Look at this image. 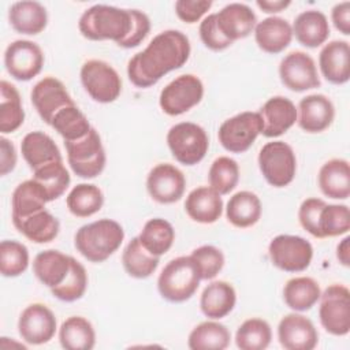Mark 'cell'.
Wrapping results in <instances>:
<instances>
[{
    "label": "cell",
    "mask_w": 350,
    "mask_h": 350,
    "mask_svg": "<svg viewBox=\"0 0 350 350\" xmlns=\"http://www.w3.org/2000/svg\"><path fill=\"white\" fill-rule=\"evenodd\" d=\"M211 0H178L175 12L178 18L186 23H196L212 7Z\"/></svg>",
    "instance_id": "52"
},
{
    "label": "cell",
    "mask_w": 350,
    "mask_h": 350,
    "mask_svg": "<svg viewBox=\"0 0 350 350\" xmlns=\"http://www.w3.org/2000/svg\"><path fill=\"white\" fill-rule=\"evenodd\" d=\"M70 265L71 256H66L59 250L49 249L40 252L34 257L33 272L44 286L53 288L66 279Z\"/></svg>",
    "instance_id": "30"
},
{
    "label": "cell",
    "mask_w": 350,
    "mask_h": 350,
    "mask_svg": "<svg viewBox=\"0 0 350 350\" xmlns=\"http://www.w3.org/2000/svg\"><path fill=\"white\" fill-rule=\"evenodd\" d=\"M235 302V288L224 280H216L204 288L200 299V308L208 319L217 320L230 314Z\"/></svg>",
    "instance_id": "29"
},
{
    "label": "cell",
    "mask_w": 350,
    "mask_h": 350,
    "mask_svg": "<svg viewBox=\"0 0 350 350\" xmlns=\"http://www.w3.org/2000/svg\"><path fill=\"white\" fill-rule=\"evenodd\" d=\"M272 339L271 325L262 319H247L237 329L235 343L241 350H264Z\"/></svg>",
    "instance_id": "42"
},
{
    "label": "cell",
    "mask_w": 350,
    "mask_h": 350,
    "mask_svg": "<svg viewBox=\"0 0 350 350\" xmlns=\"http://www.w3.org/2000/svg\"><path fill=\"white\" fill-rule=\"evenodd\" d=\"M185 187L186 178L183 172L170 163L154 165L146 178L148 193L159 204L179 201L185 193Z\"/></svg>",
    "instance_id": "16"
},
{
    "label": "cell",
    "mask_w": 350,
    "mask_h": 350,
    "mask_svg": "<svg viewBox=\"0 0 350 350\" xmlns=\"http://www.w3.org/2000/svg\"><path fill=\"white\" fill-rule=\"evenodd\" d=\"M325 201L321 198H306L298 211V219L304 230H306L310 235L320 238V230H319V220H320V213L323 208L325 206Z\"/></svg>",
    "instance_id": "49"
},
{
    "label": "cell",
    "mask_w": 350,
    "mask_h": 350,
    "mask_svg": "<svg viewBox=\"0 0 350 350\" xmlns=\"http://www.w3.org/2000/svg\"><path fill=\"white\" fill-rule=\"evenodd\" d=\"M190 51V41L185 33L164 30L129 60V79L137 88L153 86L170 71L180 68L189 60Z\"/></svg>",
    "instance_id": "1"
},
{
    "label": "cell",
    "mask_w": 350,
    "mask_h": 350,
    "mask_svg": "<svg viewBox=\"0 0 350 350\" xmlns=\"http://www.w3.org/2000/svg\"><path fill=\"white\" fill-rule=\"evenodd\" d=\"M254 38L261 51L280 53L293 40V27L284 18L268 16L256 25Z\"/></svg>",
    "instance_id": "24"
},
{
    "label": "cell",
    "mask_w": 350,
    "mask_h": 350,
    "mask_svg": "<svg viewBox=\"0 0 350 350\" xmlns=\"http://www.w3.org/2000/svg\"><path fill=\"white\" fill-rule=\"evenodd\" d=\"M185 211L191 220L201 224H212L223 213V200L211 186H200L187 194Z\"/></svg>",
    "instance_id": "23"
},
{
    "label": "cell",
    "mask_w": 350,
    "mask_h": 350,
    "mask_svg": "<svg viewBox=\"0 0 350 350\" xmlns=\"http://www.w3.org/2000/svg\"><path fill=\"white\" fill-rule=\"evenodd\" d=\"M29 267V250L18 242L4 239L0 243V272L5 278H16Z\"/></svg>",
    "instance_id": "45"
},
{
    "label": "cell",
    "mask_w": 350,
    "mask_h": 350,
    "mask_svg": "<svg viewBox=\"0 0 350 350\" xmlns=\"http://www.w3.org/2000/svg\"><path fill=\"white\" fill-rule=\"evenodd\" d=\"M59 340L66 350H90L96 343V332L89 320L82 316H71L63 321Z\"/></svg>",
    "instance_id": "35"
},
{
    "label": "cell",
    "mask_w": 350,
    "mask_h": 350,
    "mask_svg": "<svg viewBox=\"0 0 350 350\" xmlns=\"http://www.w3.org/2000/svg\"><path fill=\"white\" fill-rule=\"evenodd\" d=\"M167 144L175 160L183 165L198 164L209 148L205 130L191 122H180L172 126L167 133Z\"/></svg>",
    "instance_id": "6"
},
{
    "label": "cell",
    "mask_w": 350,
    "mask_h": 350,
    "mask_svg": "<svg viewBox=\"0 0 350 350\" xmlns=\"http://www.w3.org/2000/svg\"><path fill=\"white\" fill-rule=\"evenodd\" d=\"M81 82L88 94L97 103L108 104L122 93V79L107 62L90 59L81 67Z\"/></svg>",
    "instance_id": "8"
},
{
    "label": "cell",
    "mask_w": 350,
    "mask_h": 350,
    "mask_svg": "<svg viewBox=\"0 0 350 350\" xmlns=\"http://www.w3.org/2000/svg\"><path fill=\"white\" fill-rule=\"evenodd\" d=\"M323 77L334 83L343 85L350 79V45L345 40H334L323 46L319 56Z\"/></svg>",
    "instance_id": "21"
},
{
    "label": "cell",
    "mask_w": 350,
    "mask_h": 350,
    "mask_svg": "<svg viewBox=\"0 0 350 350\" xmlns=\"http://www.w3.org/2000/svg\"><path fill=\"white\" fill-rule=\"evenodd\" d=\"M66 204L74 216L89 217L101 209L104 194L96 185L79 183L71 189L66 198Z\"/></svg>",
    "instance_id": "40"
},
{
    "label": "cell",
    "mask_w": 350,
    "mask_h": 350,
    "mask_svg": "<svg viewBox=\"0 0 350 350\" xmlns=\"http://www.w3.org/2000/svg\"><path fill=\"white\" fill-rule=\"evenodd\" d=\"M190 257L197 264L201 280L213 279L224 265L223 252L213 245H202L194 249Z\"/></svg>",
    "instance_id": "48"
},
{
    "label": "cell",
    "mask_w": 350,
    "mask_h": 350,
    "mask_svg": "<svg viewBox=\"0 0 350 350\" xmlns=\"http://www.w3.org/2000/svg\"><path fill=\"white\" fill-rule=\"evenodd\" d=\"M331 18L336 30H339L345 36L350 34V3L349 1H342L335 4L331 11Z\"/></svg>",
    "instance_id": "54"
},
{
    "label": "cell",
    "mask_w": 350,
    "mask_h": 350,
    "mask_svg": "<svg viewBox=\"0 0 350 350\" xmlns=\"http://www.w3.org/2000/svg\"><path fill=\"white\" fill-rule=\"evenodd\" d=\"M320 190L334 200H346L350 196V165L345 159L325 161L317 176Z\"/></svg>",
    "instance_id": "25"
},
{
    "label": "cell",
    "mask_w": 350,
    "mask_h": 350,
    "mask_svg": "<svg viewBox=\"0 0 350 350\" xmlns=\"http://www.w3.org/2000/svg\"><path fill=\"white\" fill-rule=\"evenodd\" d=\"M30 98L40 118L49 126L60 109L75 105L64 83L55 77H45L38 81L31 89Z\"/></svg>",
    "instance_id": "15"
},
{
    "label": "cell",
    "mask_w": 350,
    "mask_h": 350,
    "mask_svg": "<svg viewBox=\"0 0 350 350\" xmlns=\"http://www.w3.org/2000/svg\"><path fill=\"white\" fill-rule=\"evenodd\" d=\"M320 323L327 332L345 336L350 331V291L343 284H331L320 295Z\"/></svg>",
    "instance_id": "9"
},
{
    "label": "cell",
    "mask_w": 350,
    "mask_h": 350,
    "mask_svg": "<svg viewBox=\"0 0 350 350\" xmlns=\"http://www.w3.org/2000/svg\"><path fill=\"white\" fill-rule=\"evenodd\" d=\"M335 118V107L324 94H309L301 98L297 109V122L306 133L327 130Z\"/></svg>",
    "instance_id": "19"
},
{
    "label": "cell",
    "mask_w": 350,
    "mask_h": 350,
    "mask_svg": "<svg viewBox=\"0 0 350 350\" xmlns=\"http://www.w3.org/2000/svg\"><path fill=\"white\" fill-rule=\"evenodd\" d=\"M124 239L123 227L112 219H100L79 227L74 237L75 249L92 262H103Z\"/></svg>",
    "instance_id": "3"
},
{
    "label": "cell",
    "mask_w": 350,
    "mask_h": 350,
    "mask_svg": "<svg viewBox=\"0 0 350 350\" xmlns=\"http://www.w3.org/2000/svg\"><path fill=\"white\" fill-rule=\"evenodd\" d=\"M336 258L343 267H350V237H345L336 246Z\"/></svg>",
    "instance_id": "56"
},
{
    "label": "cell",
    "mask_w": 350,
    "mask_h": 350,
    "mask_svg": "<svg viewBox=\"0 0 350 350\" xmlns=\"http://www.w3.org/2000/svg\"><path fill=\"white\" fill-rule=\"evenodd\" d=\"M231 334L224 324L217 321H204L193 328L187 346L191 350H224L228 347Z\"/></svg>",
    "instance_id": "37"
},
{
    "label": "cell",
    "mask_w": 350,
    "mask_h": 350,
    "mask_svg": "<svg viewBox=\"0 0 350 350\" xmlns=\"http://www.w3.org/2000/svg\"><path fill=\"white\" fill-rule=\"evenodd\" d=\"M319 230L321 238L339 237L350 230V211L343 204H325L320 213Z\"/></svg>",
    "instance_id": "47"
},
{
    "label": "cell",
    "mask_w": 350,
    "mask_h": 350,
    "mask_svg": "<svg viewBox=\"0 0 350 350\" xmlns=\"http://www.w3.org/2000/svg\"><path fill=\"white\" fill-rule=\"evenodd\" d=\"M49 202L44 189L34 180L29 179L16 186L11 198V219L19 220L30 216L34 212L45 209V204Z\"/></svg>",
    "instance_id": "33"
},
{
    "label": "cell",
    "mask_w": 350,
    "mask_h": 350,
    "mask_svg": "<svg viewBox=\"0 0 350 350\" xmlns=\"http://www.w3.org/2000/svg\"><path fill=\"white\" fill-rule=\"evenodd\" d=\"M21 152L33 171L53 161H63L55 141L42 131L27 133L21 142Z\"/></svg>",
    "instance_id": "28"
},
{
    "label": "cell",
    "mask_w": 350,
    "mask_h": 350,
    "mask_svg": "<svg viewBox=\"0 0 350 350\" xmlns=\"http://www.w3.org/2000/svg\"><path fill=\"white\" fill-rule=\"evenodd\" d=\"M293 36L299 44L308 48H317L324 44L329 36L327 16L319 10H306L294 19Z\"/></svg>",
    "instance_id": "27"
},
{
    "label": "cell",
    "mask_w": 350,
    "mask_h": 350,
    "mask_svg": "<svg viewBox=\"0 0 350 350\" xmlns=\"http://www.w3.org/2000/svg\"><path fill=\"white\" fill-rule=\"evenodd\" d=\"M138 238L149 253L160 257L171 249L175 241V230L165 219L154 217L144 224Z\"/></svg>",
    "instance_id": "39"
},
{
    "label": "cell",
    "mask_w": 350,
    "mask_h": 350,
    "mask_svg": "<svg viewBox=\"0 0 350 350\" xmlns=\"http://www.w3.org/2000/svg\"><path fill=\"white\" fill-rule=\"evenodd\" d=\"M200 271L190 256L171 260L157 279L160 295L170 302H185L190 299L200 286Z\"/></svg>",
    "instance_id": "4"
},
{
    "label": "cell",
    "mask_w": 350,
    "mask_h": 350,
    "mask_svg": "<svg viewBox=\"0 0 350 350\" xmlns=\"http://www.w3.org/2000/svg\"><path fill=\"white\" fill-rule=\"evenodd\" d=\"M8 21L15 31L34 36L46 27L48 14L41 3L23 0L10 7Z\"/></svg>",
    "instance_id": "26"
},
{
    "label": "cell",
    "mask_w": 350,
    "mask_h": 350,
    "mask_svg": "<svg viewBox=\"0 0 350 350\" xmlns=\"http://www.w3.org/2000/svg\"><path fill=\"white\" fill-rule=\"evenodd\" d=\"M45 191L48 201L57 200L70 185V174L63 161H53L33 171V178Z\"/></svg>",
    "instance_id": "41"
},
{
    "label": "cell",
    "mask_w": 350,
    "mask_h": 350,
    "mask_svg": "<svg viewBox=\"0 0 350 350\" xmlns=\"http://www.w3.org/2000/svg\"><path fill=\"white\" fill-rule=\"evenodd\" d=\"M131 12V29L130 33L118 42L122 48H134L138 46L150 31V21L149 16L139 10H130Z\"/></svg>",
    "instance_id": "51"
},
{
    "label": "cell",
    "mask_w": 350,
    "mask_h": 350,
    "mask_svg": "<svg viewBox=\"0 0 350 350\" xmlns=\"http://www.w3.org/2000/svg\"><path fill=\"white\" fill-rule=\"evenodd\" d=\"M279 77L282 83L293 92H305L321 83L313 57L302 51H293L282 59Z\"/></svg>",
    "instance_id": "13"
},
{
    "label": "cell",
    "mask_w": 350,
    "mask_h": 350,
    "mask_svg": "<svg viewBox=\"0 0 350 350\" xmlns=\"http://www.w3.org/2000/svg\"><path fill=\"white\" fill-rule=\"evenodd\" d=\"M262 120L261 134L275 138L284 134L297 122V108L294 103L283 96L271 97L258 111Z\"/></svg>",
    "instance_id": "20"
},
{
    "label": "cell",
    "mask_w": 350,
    "mask_h": 350,
    "mask_svg": "<svg viewBox=\"0 0 350 350\" xmlns=\"http://www.w3.org/2000/svg\"><path fill=\"white\" fill-rule=\"evenodd\" d=\"M18 331L21 338L29 345L46 343L56 332V317L44 304H31L21 313Z\"/></svg>",
    "instance_id": "17"
},
{
    "label": "cell",
    "mask_w": 350,
    "mask_h": 350,
    "mask_svg": "<svg viewBox=\"0 0 350 350\" xmlns=\"http://www.w3.org/2000/svg\"><path fill=\"white\" fill-rule=\"evenodd\" d=\"M88 287V273L85 267L71 257L70 271L66 279L56 287L51 288L52 295L64 302H74L83 297Z\"/></svg>",
    "instance_id": "46"
},
{
    "label": "cell",
    "mask_w": 350,
    "mask_h": 350,
    "mask_svg": "<svg viewBox=\"0 0 350 350\" xmlns=\"http://www.w3.org/2000/svg\"><path fill=\"white\" fill-rule=\"evenodd\" d=\"M261 201L253 191L242 190L230 197L226 208L227 220L238 228L254 226L261 217Z\"/></svg>",
    "instance_id": "31"
},
{
    "label": "cell",
    "mask_w": 350,
    "mask_h": 350,
    "mask_svg": "<svg viewBox=\"0 0 350 350\" xmlns=\"http://www.w3.org/2000/svg\"><path fill=\"white\" fill-rule=\"evenodd\" d=\"M14 227L34 243H48L53 241L60 230L59 220L46 209L31 213L27 217L14 220Z\"/></svg>",
    "instance_id": "32"
},
{
    "label": "cell",
    "mask_w": 350,
    "mask_h": 350,
    "mask_svg": "<svg viewBox=\"0 0 350 350\" xmlns=\"http://www.w3.org/2000/svg\"><path fill=\"white\" fill-rule=\"evenodd\" d=\"M262 131V120L258 112L245 111L221 123L219 142L231 153L246 152Z\"/></svg>",
    "instance_id": "11"
},
{
    "label": "cell",
    "mask_w": 350,
    "mask_h": 350,
    "mask_svg": "<svg viewBox=\"0 0 350 350\" xmlns=\"http://www.w3.org/2000/svg\"><path fill=\"white\" fill-rule=\"evenodd\" d=\"M4 64L8 74L16 81H30L41 72L44 53L36 42L16 40L5 49Z\"/></svg>",
    "instance_id": "14"
},
{
    "label": "cell",
    "mask_w": 350,
    "mask_h": 350,
    "mask_svg": "<svg viewBox=\"0 0 350 350\" xmlns=\"http://www.w3.org/2000/svg\"><path fill=\"white\" fill-rule=\"evenodd\" d=\"M272 264L284 272H302L313 258V247L309 241L298 235H276L268 246Z\"/></svg>",
    "instance_id": "10"
},
{
    "label": "cell",
    "mask_w": 350,
    "mask_h": 350,
    "mask_svg": "<svg viewBox=\"0 0 350 350\" xmlns=\"http://www.w3.org/2000/svg\"><path fill=\"white\" fill-rule=\"evenodd\" d=\"M258 167L271 186L284 187L293 182L297 172L295 153L283 141L267 142L258 153Z\"/></svg>",
    "instance_id": "7"
},
{
    "label": "cell",
    "mask_w": 350,
    "mask_h": 350,
    "mask_svg": "<svg viewBox=\"0 0 350 350\" xmlns=\"http://www.w3.org/2000/svg\"><path fill=\"white\" fill-rule=\"evenodd\" d=\"M257 7L260 10H262L267 14H272V12H280L284 8H287L291 1L290 0H257L256 1Z\"/></svg>",
    "instance_id": "55"
},
{
    "label": "cell",
    "mask_w": 350,
    "mask_h": 350,
    "mask_svg": "<svg viewBox=\"0 0 350 350\" xmlns=\"http://www.w3.org/2000/svg\"><path fill=\"white\" fill-rule=\"evenodd\" d=\"M68 164L75 175L83 179L98 176L105 167V150L96 129L77 141H64Z\"/></svg>",
    "instance_id": "5"
},
{
    "label": "cell",
    "mask_w": 350,
    "mask_h": 350,
    "mask_svg": "<svg viewBox=\"0 0 350 350\" xmlns=\"http://www.w3.org/2000/svg\"><path fill=\"white\" fill-rule=\"evenodd\" d=\"M208 180L209 186L220 196L228 194L235 189L239 180L238 163L228 156H220L215 159L208 172Z\"/></svg>",
    "instance_id": "44"
},
{
    "label": "cell",
    "mask_w": 350,
    "mask_h": 350,
    "mask_svg": "<svg viewBox=\"0 0 350 350\" xmlns=\"http://www.w3.org/2000/svg\"><path fill=\"white\" fill-rule=\"evenodd\" d=\"M278 338L286 350H312L319 342L314 324L299 313H288L279 321Z\"/></svg>",
    "instance_id": "18"
},
{
    "label": "cell",
    "mask_w": 350,
    "mask_h": 350,
    "mask_svg": "<svg viewBox=\"0 0 350 350\" xmlns=\"http://www.w3.org/2000/svg\"><path fill=\"white\" fill-rule=\"evenodd\" d=\"M204 85L197 75L183 74L171 81L160 93L159 104L164 113L178 116L200 104Z\"/></svg>",
    "instance_id": "12"
},
{
    "label": "cell",
    "mask_w": 350,
    "mask_h": 350,
    "mask_svg": "<svg viewBox=\"0 0 350 350\" xmlns=\"http://www.w3.org/2000/svg\"><path fill=\"white\" fill-rule=\"evenodd\" d=\"M216 19L223 36L232 42L247 37L257 25L254 11L243 3H230L224 5L216 14Z\"/></svg>",
    "instance_id": "22"
},
{
    "label": "cell",
    "mask_w": 350,
    "mask_h": 350,
    "mask_svg": "<svg viewBox=\"0 0 350 350\" xmlns=\"http://www.w3.org/2000/svg\"><path fill=\"white\" fill-rule=\"evenodd\" d=\"M51 126L63 137L64 141H77L85 137L92 129L88 118L77 105L60 109L52 119Z\"/></svg>",
    "instance_id": "43"
},
{
    "label": "cell",
    "mask_w": 350,
    "mask_h": 350,
    "mask_svg": "<svg viewBox=\"0 0 350 350\" xmlns=\"http://www.w3.org/2000/svg\"><path fill=\"white\" fill-rule=\"evenodd\" d=\"M78 27L81 34L88 40H112L118 44L130 33L131 12L130 10L113 5L96 4L83 11Z\"/></svg>",
    "instance_id": "2"
},
{
    "label": "cell",
    "mask_w": 350,
    "mask_h": 350,
    "mask_svg": "<svg viewBox=\"0 0 350 350\" xmlns=\"http://www.w3.org/2000/svg\"><path fill=\"white\" fill-rule=\"evenodd\" d=\"M159 257L149 253L139 238H133L124 247L122 254V264L124 271L135 279H146L149 278L159 267Z\"/></svg>",
    "instance_id": "36"
},
{
    "label": "cell",
    "mask_w": 350,
    "mask_h": 350,
    "mask_svg": "<svg viewBox=\"0 0 350 350\" xmlns=\"http://www.w3.org/2000/svg\"><path fill=\"white\" fill-rule=\"evenodd\" d=\"M16 165V150L14 144L5 137L0 138V175L4 176Z\"/></svg>",
    "instance_id": "53"
},
{
    "label": "cell",
    "mask_w": 350,
    "mask_h": 350,
    "mask_svg": "<svg viewBox=\"0 0 350 350\" xmlns=\"http://www.w3.org/2000/svg\"><path fill=\"white\" fill-rule=\"evenodd\" d=\"M321 290L319 283L309 276H298L287 280L283 287V299L286 305L295 312L312 309L320 299Z\"/></svg>",
    "instance_id": "34"
},
{
    "label": "cell",
    "mask_w": 350,
    "mask_h": 350,
    "mask_svg": "<svg viewBox=\"0 0 350 350\" xmlns=\"http://www.w3.org/2000/svg\"><path fill=\"white\" fill-rule=\"evenodd\" d=\"M0 131L3 134L14 133L25 120V111L18 89L3 79L0 82Z\"/></svg>",
    "instance_id": "38"
},
{
    "label": "cell",
    "mask_w": 350,
    "mask_h": 350,
    "mask_svg": "<svg viewBox=\"0 0 350 350\" xmlns=\"http://www.w3.org/2000/svg\"><path fill=\"white\" fill-rule=\"evenodd\" d=\"M200 37L204 45L211 51L217 52L232 45V41L224 37L223 33L220 31L217 26L216 14H211L202 19V22L200 23Z\"/></svg>",
    "instance_id": "50"
}]
</instances>
